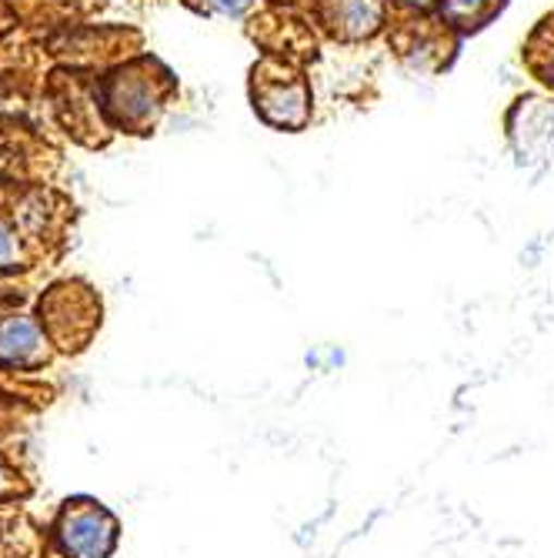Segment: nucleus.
<instances>
[{
	"label": "nucleus",
	"mask_w": 554,
	"mask_h": 558,
	"mask_svg": "<svg viewBox=\"0 0 554 558\" xmlns=\"http://www.w3.org/2000/svg\"><path fill=\"white\" fill-rule=\"evenodd\" d=\"M174 74L150 54L127 58L111 64L100 77H94L97 105L111 131L124 134H150L164 118L174 97Z\"/></svg>",
	"instance_id": "nucleus-1"
},
{
	"label": "nucleus",
	"mask_w": 554,
	"mask_h": 558,
	"mask_svg": "<svg viewBox=\"0 0 554 558\" xmlns=\"http://www.w3.org/2000/svg\"><path fill=\"white\" fill-rule=\"evenodd\" d=\"M121 40L140 44V34L118 31V27H77V31H61L50 40V50L71 64H108L118 54L127 58V50H121Z\"/></svg>",
	"instance_id": "nucleus-5"
},
{
	"label": "nucleus",
	"mask_w": 554,
	"mask_h": 558,
	"mask_svg": "<svg viewBox=\"0 0 554 558\" xmlns=\"http://www.w3.org/2000/svg\"><path fill=\"white\" fill-rule=\"evenodd\" d=\"M394 4L411 8V11H424V8H431V4H434V0H394Z\"/></svg>",
	"instance_id": "nucleus-12"
},
{
	"label": "nucleus",
	"mask_w": 554,
	"mask_h": 558,
	"mask_svg": "<svg viewBox=\"0 0 554 558\" xmlns=\"http://www.w3.org/2000/svg\"><path fill=\"white\" fill-rule=\"evenodd\" d=\"M321 17L337 37L361 40V37H371L381 31L384 0H324Z\"/></svg>",
	"instance_id": "nucleus-7"
},
{
	"label": "nucleus",
	"mask_w": 554,
	"mask_h": 558,
	"mask_svg": "<svg viewBox=\"0 0 554 558\" xmlns=\"http://www.w3.org/2000/svg\"><path fill=\"white\" fill-rule=\"evenodd\" d=\"M187 4L200 14H211V17H244L255 0H187Z\"/></svg>",
	"instance_id": "nucleus-9"
},
{
	"label": "nucleus",
	"mask_w": 554,
	"mask_h": 558,
	"mask_svg": "<svg viewBox=\"0 0 554 558\" xmlns=\"http://www.w3.org/2000/svg\"><path fill=\"white\" fill-rule=\"evenodd\" d=\"M501 4L505 0H438L447 31H478L501 11Z\"/></svg>",
	"instance_id": "nucleus-8"
},
{
	"label": "nucleus",
	"mask_w": 554,
	"mask_h": 558,
	"mask_svg": "<svg viewBox=\"0 0 554 558\" xmlns=\"http://www.w3.org/2000/svg\"><path fill=\"white\" fill-rule=\"evenodd\" d=\"M21 234L17 228L8 221V218H0V271H8L21 262Z\"/></svg>",
	"instance_id": "nucleus-10"
},
{
	"label": "nucleus",
	"mask_w": 554,
	"mask_h": 558,
	"mask_svg": "<svg viewBox=\"0 0 554 558\" xmlns=\"http://www.w3.org/2000/svg\"><path fill=\"white\" fill-rule=\"evenodd\" d=\"M37 322L54 348L81 351L100 328V298L81 278L54 281L37 301Z\"/></svg>",
	"instance_id": "nucleus-2"
},
{
	"label": "nucleus",
	"mask_w": 554,
	"mask_h": 558,
	"mask_svg": "<svg viewBox=\"0 0 554 558\" xmlns=\"http://www.w3.org/2000/svg\"><path fill=\"white\" fill-rule=\"evenodd\" d=\"M50 359V341L37 318L14 312L0 318V368H37Z\"/></svg>",
	"instance_id": "nucleus-6"
},
{
	"label": "nucleus",
	"mask_w": 554,
	"mask_h": 558,
	"mask_svg": "<svg viewBox=\"0 0 554 558\" xmlns=\"http://www.w3.org/2000/svg\"><path fill=\"white\" fill-rule=\"evenodd\" d=\"M250 100H255V111L271 128H281V131H300L311 121V111H315V97H311L305 74H297L274 61L255 68Z\"/></svg>",
	"instance_id": "nucleus-4"
},
{
	"label": "nucleus",
	"mask_w": 554,
	"mask_h": 558,
	"mask_svg": "<svg viewBox=\"0 0 554 558\" xmlns=\"http://www.w3.org/2000/svg\"><path fill=\"white\" fill-rule=\"evenodd\" d=\"M50 538L64 558H111L121 538L118 519L94 498H71L50 525Z\"/></svg>",
	"instance_id": "nucleus-3"
},
{
	"label": "nucleus",
	"mask_w": 554,
	"mask_h": 558,
	"mask_svg": "<svg viewBox=\"0 0 554 558\" xmlns=\"http://www.w3.org/2000/svg\"><path fill=\"white\" fill-rule=\"evenodd\" d=\"M17 488H21L17 475L8 469V462H4V459H0V498H11V495H17Z\"/></svg>",
	"instance_id": "nucleus-11"
}]
</instances>
